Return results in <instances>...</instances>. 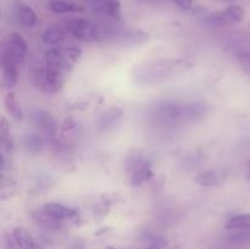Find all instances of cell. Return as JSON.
<instances>
[{
	"instance_id": "cell-1",
	"label": "cell",
	"mask_w": 250,
	"mask_h": 249,
	"mask_svg": "<svg viewBox=\"0 0 250 249\" xmlns=\"http://www.w3.org/2000/svg\"><path fill=\"white\" fill-rule=\"evenodd\" d=\"M194 67L189 59H154L139 63L132 71V80L143 87L158 85Z\"/></svg>"
},
{
	"instance_id": "cell-2",
	"label": "cell",
	"mask_w": 250,
	"mask_h": 249,
	"mask_svg": "<svg viewBox=\"0 0 250 249\" xmlns=\"http://www.w3.org/2000/svg\"><path fill=\"white\" fill-rule=\"evenodd\" d=\"M210 112V105L204 102H164L149 109V116L158 124H192L204 119Z\"/></svg>"
},
{
	"instance_id": "cell-3",
	"label": "cell",
	"mask_w": 250,
	"mask_h": 249,
	"mask_svg": "<svg viewBox=\"0 0 250 249\" xmlns=\"http://www.w3.org/2000/svg\"><path fill=\"white\" fill-rule=\"evenodd\" d=\"M81 56H82V49L77 46H67V48L54 46L49 49L44 55V66L65 76L66 73L71 72Z\"/></svg>"
},
{
	"instance_id": "cell-4",
	"label": "cell",
	"mask_w": 250,
	"mask_h": 249,
	"mask_svg": "<svg viewBox=\"0 0 250 249\" xmlns=\"http://www.w3.org/2000/svg\"><path fill=\"white\" fill-rule=\"evenodd\" d=\"M63 28L67 34L75 37L82 42H98L102 41V24L93 23L84 19H71L65 21Z\"/></svg>"
},
{
	"instance_id": "cell-5",
	"label": "cell",
	"mask_w": 250,
	"mask_h": 249,
	"mask_svg": "<svg viewBox=\"0 0 250 249\" xmlns=\"http://www.w3.org/2000/svg\"><path fill=\"white\" fill-rule=\"evenodd\" d=\"M246 17V10L238 4H232L224 11L210 12L203 16L202 22L210 27H226L241 23Z\"/></svg>"
},
{
	"instance_id": "cell-6",
	"label": "cell",
	"mask_w": 250,
	"mask_h": 249,
	"mask_svg": "<svg viewBox=\"0 0 250 249\" xmlns=\"http://www.w3.org/2000/svg\"><path fill=\"white\" fill-rule=\"evenodd\" d=\"M32 81L37 89L46 94H55L60 92L63 85V76L46 66L36 68L32 73Z\"/></svg>"
},
{
	"instance_id": "cell-7",
	"label": "cell",
	"mask_w": 250,
	"mask_h": 249,
	"mask_svg": "<svg viewBox=\"0 0 250 249\" xmlns=\"http://www.w3.org/2000/svg\"><path fill=\"white\" fill-rule=\"evenodd\" d=\"M32 121L46 142L50 143L55 141L56 134H58V124L50 112L45 110H34L32 114Z\"/></svg>"
},
{
	"instance_id": "cell-8",
	"label": "cell",
	"mask_w": 250,
	"mask_h": 249,
	"mask_svg": "<svg viewBox=\"0 0 250 249\" xmlns=\"http://www.w3.org/2000/svg\"><path fill=\"white\" fill-rule=\"evenodd\" d=\"M149 41V34L141 29H121L119 28L115 33L110 44H117L122 46H139Z\"/></svg>"
},
{
	"instance_id": "cell-9",
	"label": "cell",
	"mask_w": 250,
	"mask_h": 249,
	"mask_svg": "<svg viewBox=\"0 0 250 249\" xmlns=\"http://www.w3.org/2000/svg\"><path fill=\"white\" fill-rule=\"evenodd\" d=\"M88 4H89L90 10L99 16L115 20V21L121 20L122 6L120 0H100V1L88 2Z\"/></svg>"
},
{
	"instance_id": "cell-10",
	"label": "cell",
	"mask_w": 250,
	"mask_h": 249,
	"mask_svg": "<svg viewBox=\"0 0 250 249\" xmlns=\"http://www.w3.org/2000/svg\"><path fill=\"white\" fill-rule=\"evenodd\" d=\"M1 65H2V83L5 87L12 88L16 85L17 83V76H19V71H17L16 61L9 53L7 48L4 49L2 51V59H1Z\"/></svg>"
},
{
	"instance_id": "cell-11",
	"label": "cell",
	"mask_w": 250,
	"mask_h": 249,
	"mask_svg": "<svg viewBox=\"0 0 250 249\" xmlns=\"http://www.w3.org/2000/svg\"><path fill=\"white\" fill-rule=\"evenodd\" d=\"M7 50L11 54V56L14 58V60L16 61L17 65L21 66L23 65L24 61H26L27 53H28V46H27L26 41H24L23 37L19 33H12L10 37L9 46H7Z\"/></svg>"
},
{
	"instance_id": "cell-12",
	"label": "cell",
	"mask_w": 250,
	"mask_h": 249,
	"mask_svg": "<svg viewBox=\"0 0 250 249\" xmlns=\"http://www.w3.org/2000/svg\"><path fill=\"white\" fill-rule=\"evenodd\" d=\"M122 117H124V111L121 107H111V109L106 110L103 112L97 121V127L99 131H110V129L115 128L120 124Z\"/></svg>"
},
{
	"instance_id": "cell-13",
	"label": "cell",
	"mask_w": 250,
	"mask_h": 249,
	"mask_svg": "<svg viewBox=\"0 0 250 249\" xmlns=\"http://www.w3.org/2000/svg\"><path fill=\"white\" fill-rule=\"evenodd\" d=\"M32 219H33V221L36 222L41 228H43L44 231L46 232L58 231V229H60L61 224H62V221L51 216V215L49 214V212H46L43 208H42L41 210H34V211L32 212Z\"/></svg>"
},
{
	"instance_id": "cell-14",
	"label": "cell",
	"mask_w": 250,
	"mask_h": 249,
	"mask_svg": "<svg viewBox=\"0 0 250 249\" xmlns=\"http://www.w3.org/2000/svg\"><path fill=\"white\" fill-rule=\"evenodd\" d=\"M15 16H16L17 22L24 28H32L36 26L37 21H38V17H37L34 10L29 5L21 1L17 2L15 6Z\"/></svg>"
},
{
	"instance_id": "cell-15",
	"label": "cell",
	"mask_w": 250,
	"mask_h": 249,
	"mask_svg": "<svg viewBox=\"0 0 250 249\" xmlns=\"http://www.w3.org/2000/svg\"><path fill=\"white\" fill-rule=\"evenodd\" d=\"M43 209L46 212L54 216L55 219L60 220V221H66V220H76L78 217V214L73 209L65 207L59 203H48L43 207Z\"/></svg>"
},
{
	"instance_id": "cell-16",
	"label": "cell",
	"mask_w": 250,
	"mask_h": 249,
	"mask_svg": "<svg viewBox=\"0 0 250 249\" xmlns=\"http://www.w3.org/2000/svg\"><path fill=\"white\" fill-rule=\"evenodd\" d=\"M12 238L19 249H36V242L29 233L28 229L23 226H17L12 229Z\"/></svg>"
},
{
	"instance_id": "cell-17",
	"label": "cell",
	"mask_w": 250,
	"mask_h": 249,
	"mask_svg": "<svg viewBox=\"0 0 250 249\" xmlns=\"http://www.w3.org/2000/svg\"><path fill=\"white\" fill-rule=\"evenodd\" d=\"M24 149L29 154H41L43 151L44 145H45V138L41 133H28L23 137Z\"/></svg>"
},
{
	"instance_id": "cell-18",
	"label": "cell",
	"mask_w": 250,
	"mask_h": 249,
	"mask_svg": "<svg viewBox=\"0 0 250 249\" xmlns=\"http://www.w3.org/2000/svg\"><path fill=\"white\" fill-rule=\"evenodd\" d=\"M67 36V32L65 31L63 27H51L44 31L42 34V39L48 45H58Z\"/></svg>"
},
{
	"instance_id": "cell-19",
	"label": "cell",
	"mask_w": 250,
	"mask_h": 249,
	"mask_svg": "<svg viewBox=\"0 0 250 249\" xmlns=\"http://www.w3.org/2000/svg\"><path fill=\"white\" fill-rule=\"evenodd\" d=\"M153 176V170H151V164L146 161L143 166L131 173V185L133 187H141L146 181H149Z\"/></svg>"
},
{
	"instance_id": "cell-20",
	"label": "cell",
	"mask_w": 250,
	"mask_h": 249,
	"mask_svg": "<svg viewBox=\"0 0 250 249\" xmlns=\"http://www.w3.org/2000/svg\"><path fill=\"white\" fill-rule=\"evenodd\" d=\"M4 103H5V107H6V111L9 112L10 116L14 117L15 120L23 119V112H22L21 105H20L15 93L12 92L7 93L6 97H5L4 99Z\"/></svg>"
},
{
	"instance_id": "cell-21",
	"label": "cell",
	"mask_w": 250,
	"mask_h": 249,
	"mask_svg": "<svg viewBox=\"0 0 250 249\" xmlns=\"http://www.w3.org/2000/svg\"><path fill=\"white\" fill-rule=\"evenodd\" d=\"M49 10L54 14H72V12H82L83 9L73 2L63 1V0H55L49 4Z\"/></svg>"
},
{
	"instance_id": "cell-22",
	"label": "cell",
	"mask_w": 250,
	"mask_h": 249,
	"mask_svg": "<svg viewBox=\"0 0 250 249\" xmlns=\"http://www.w3.org/2000/svg\"><path fill=\"white\" fill-rule=\"evenodd\" d=\"M146 163V158L142 155L139 151H133L127 155L126 161H125V171L126 172L133 173L134 171L138 170L141 166H143Z\"/></svg>"
},
{
	"instance_id": "cell-23",
	"label": "cell",
	"mask_w": 250,
	"mask_h": 249,
	"mask_svg": "<svg viewBox=\"0 0 250 249\" xmlns=\"http://www.w3.org/2000/svg\"><path fill=\"white\" fill-rule=\"evenodd\" d=\"M220 180L221 178H220L219 173L215 171H204L195 177V182L203 187H214L220 182Z\"/></svg>"
},
{
	"instance_id": "cell-24",
	"label": "cell",
	"mask_w": 250,
	"mask_h": 249,
	"mask_svg": "<svg viewBox=\"0 0 250 249\" xmlns=\"http://www.w3.org/2000/svg\"><path fill=\"white\" fill-rule=\"evenodd\" d=\"M229 233L227 234L226 239L229 243L242 244L250 242V229L246 228H237V229H229Z\"/></svg>"
},
{
	"instance_id": "cell-25",
	"label": "cell",
	"mask_w": 250,
	"mask_h": 249,
	"mask_svg": "<svg viewBox=\"0 0 250 249\" xmlns=\"http://www.w3.org/2000/svg\"><path fill=\"white\" fill-rule=\"evenodd\" d=\"M227 229H237V228H246L250 229V214L236 215L232 219L229 220L226 224Z\"/></svg>"
},
{
	"instance_id": "cell-26",
	"label": "cell",
	"mask_w": 250,
	"mask_h": 249,
	"mask_svg": "<svg viewBox=\"0 0 250 249\" xmlns=\"http://www.w3.org/2000/svg\"><path fill=\"white\" fill-rule=\"evenodd\" d=\"M144 242L149 244V246H153V247H158V248L163 249L164 247L167 246V239L165 237H163L161 234L155 233V232H151V231H146L142 236Z\"/></svg>"
},
{
	"instance_id": "cell-27",
	"label": "cell",
	"mask_w": 250,
	"mask_h": 249,
	"mask_svg": "<svg viewBox=\"0 0 250 249\" xmlns=\"http://www.w3.org/2000/svg\"><path fill=\"white\" fill-rule=\"evenodd\" d=\"M236 60L237 62L239 63V66L242 67V70L244 71L246 73H248L250 76V55L247 51L243 50H238L236 51Z\"/></svg>"
},
{
	"instance_id": "cell-28",
	"label": "cell",
	"mask_w": 250,
	"mask_h": 249,
	"mask_svg": "<svg viewBox=\"0 0 250 249\" xmlns=\"http://www.w3.org/2000/svg\"><path fill=\"white\" fill-rule=\"evenodd\" d=\"M107 214H109V205L105 204V203L103 202L102 204H99L94 209V219H95V221H100V220L104 219V217L106 216Z\"/></svg>"
},
{
	"instance_id": "cell-29",
	"label": "cell",
	"mask_w": 250,
	"mask_h": 249,
	"mask_svg": "<svg viewBox=\"0 0 250 249\" xmlns=\"http://www.w3.org/2000/svg\"><path fill=\"white\" fill-rule=\"evenodd\" d=\"M170 1H172L173 4H176L183 10H189L193 6V0H170Z\"/></svg>"
},
{
	"instance_id": "cell-30",
	"label": "cell",
	"mask_w": 250,
	"mask_h": 249,
	"mask_svg": "<svg viewBox=\"0 0 250 249\" xmlns=\"http://www.w3.org/2000/svg\"><path fill=\"white\" fill-rule=\"evenodd\" d=\"M76 127V122L72 117H66L65 121L62 124V131L63 132H70L71 129L75 128Z\"/></svg>"
},
{
	"instance_id": "cell-31",
	"label": "cell",
	"mask_w": 250,
	"mask_h": 249,
	"mask_svg": "<svg viewBox=\"0 0 250 249\" xmlns=\"http://www.w3.org/2000/svg\"><path fill=\"white\" fill-rule=\"evenodd\" d=\"M68 249H85L84 241H83V239H81V238L73 239V241L70 243V247H68Z\"/></svg>"
},
{
	"instance_id": "cell-32",
	"label": "cell",
	"mask_w": 250,
	"mask_h": 249,
	"mask_svg": "<svg viewBox=\"0 0 250 249\" xmlns=\"http://www.w3.org/2000/svg\"><path fill=\"white\" fill-rule=\"evenodd\" d=\"M167 249H183V248L181 246H171V247H168Z\"/></svg>"
},
{
	"instance_id": "cell-33",
	"label": "cell",
	"mask_w": 250,
	"mask_h": 249,
	"mask_svg": "<svg viewBox=\"0 0 250 249\" xmlns=\"http://www.w3.org/2000/svg\"><path fill=\"white\" fill-rule=\"evenodd\" d=\"M143 249H160V248H158V247H153V246H148V247H146V248H143Z\"/></svg>"
},
{
	"instance_id": "cell-34",
	"label": "cell",
	"mask_w": 250,
	"mask_h": 249,
	"mask_svg": "<svg viewBox=\"0 0 250 249\" xmlns=\"http://www.w3.org/2000/svg\"><path fill=\"white\" fill-rule=\"evenodd\" d=\"M105 249H116V248H114V247H112V246H107Z\"/></svg>"
},
{
	"instance_id": "cell-35",
	"label": "cell",
	"mask_w": 250,
	"mask_h": 249,
	"mask_svg": "<svg viewBox=\"0 0 250 249\" xmlns=\"http://www.w3.org/2000/svg\"><path fill=\"white\" fill-rule=\"evenodd\" d=\"M36 249H45V248H43L42 246H36Z\"/></svg>"
},
{
	"instance_id": "cell-36",
	"label": "cell",
	"mask_w": 250,
	"mask_h": 249,
	"mask_svg": "<svg viewBox=\"0 0 250 249\" xmlns=\"http://www.w3.org/2000/svg\"><path fill=\"white\" fill-rule=\"evenodd\" d=\"M88 2H93V1H100V0H87Z\"/></svg>"
},
{
	"instance_id": "cell-37",
	"label": "cell",
	"mask_w": 250,
	"mask_h": 249,
	"mask_svg": "<svg viewBox=\"0 0 250 249\" xmlns=\"http://www.w3.org/2000/svg\"><path fill=\"white\" fill-rule=\"evenodd\" d=\"M221 1H231V0H221Z\"/></svg>"
},
{
	"instance_id": "cell-38",
	"label": "cell",
	"mask_w": 250,
	"mask_h": 249,
	"mask_svg": "<svg viewBox=\"0 0 250 249\" xmlns=\"http://www.w3.org/2000/svg\"><path fill=\"white\" fill-rule=\"evenodd\" d=\"M146 1H149V0H146Z\"/></svg>"
}]
</instances>
